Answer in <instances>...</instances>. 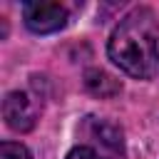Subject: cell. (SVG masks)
<instances>
[{
	"label": "cell",
	"instance_id": "7a4b0ae2",
	"mask_svg": "<svg viewBox=\"0 0 159 159\" xmlns=\"http://www.w3.org/2000/svg\"><path fill=\"white\" fill-rule=\"evenodd\" d=\"M82 134L89 139V144L99 159H127L124 137L117 124H112L102 117H87L82 122Z\"/></svg>",
	"mask_w": 159,
	"mask_h": 159
},
{
	"label": "cell",
	"instance_id": "8992f818",
	"mask_svg": "<svg viewBox=\"0 0 159 159\" xmlns=\"http://www.w3.org/2000/svg\"><path fill=\"white\" fill-rule=\"evenodd\" d=\"M0 159H32V154L27 152V147H22L17 142H2L0 144Z\"/></svg>",
	"mask_w": 159,
	"mask_h": 159
},
{
	"label": "cell",
	"instance_id": "52a82bcc",
	"mask_svg": "<svg viewBox=\"0 0 159 159\" xmlns=\"http://www.w3.org/2000/svg\"><path fill=\"white\" fill-rule=\"evenodd\" d=\"M67 159H99V157L94 154V149H92V147H87V144H80V147L70 149Z\"/></svg>",
	"mask_w": 159,
	"mask_h": 159
},
{
	"label": "cell",
	"instance_id": "6da1fadb",
	"mask_svg": "<svg viewBox=\"0 0 159 159\" xmlns=\"http://www.w3.org/2000/svg\"><path fill=\"white\" fill-rule=\"evenodd\" d=\"M109 60L137 80L159 77V25L149 7H134L112 30L107 42Z\"/></svg>",
	"mask_w": 159,
	"mask_h": 159
},
{
	"label": "cell",
	"instance_id": "3957f363",
	"mask_svg": "<svg viewBox=\"0 0 159 159\" xmlns=\"http://www.w3.org/2000/svg\"><path fill=\"white\" fill-rule=\"evenodd\" d=\"M67 7L62 2H50V0H40V2H25L22 5V20L25 27L35 35H50L57 32L67 25Z\"/></svg>",
	"mask_w": 159,
	"mask_h": 159
},
{
	"label": "cell",
	"instance_id": "5b68a950",
	"mask_svg": "<svg viewBox=\"0 0 159 159\" xmlns=\"http://www.w3.org/2000/svg\"><path fill=\"white\" fill-rule=\"evenodd\" d=\"M84 87L97 97H114L122 92V84L102 70H87L84 72Z\"/></svg>",
	"mask_w": 159,
	"mask_h": 159
},
{
	"label": "cell",
	"instance_id": "277c9868",
	"mask_svg": "<svg viewBox=\"0 0 159 159\" xmlns=\"http://www.w3.org/2000/svg\"><path fill=\"white\" fill-rule=\"evenodd\" d=\"M5 124L15 132H30L37 122V104L27 92H7L2 99Z\"/></svg>",
	"mask_w": 159,
	"mask_h": 159
}]
</instances>
